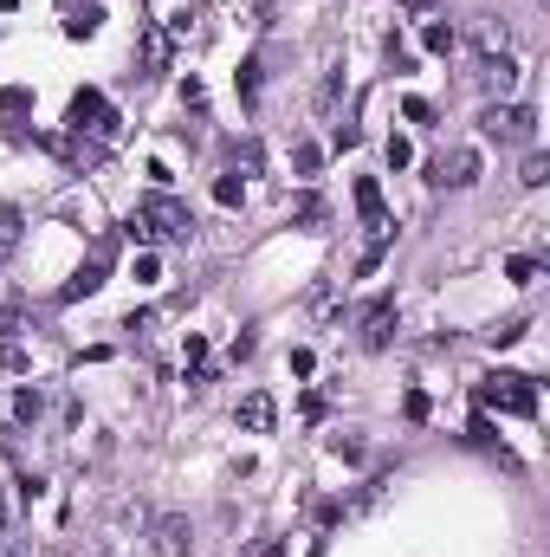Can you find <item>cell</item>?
Returning <instances> with one entry per match:
<instances>
[{"label": "cell", "mask_w": 550, "mask_h": 557, "mask_svg": "<svg viewBox=\"0 0 550 557\" xmlns=\"http://www.w3.org/2000/svg\"><path fill=\"white\" fill-rule=\"evenodd\" d=\"M169 65V33L162 26H143V78H156Z\"/></svg>", "instance_id": "cell-11"}, {"label": "cell", "mask_w": 550, "mask_h": 557, "mask_svg": "<svg viewBox=\"0 0 550 557\" xmlns=\"http://www.w3.org/2000/svg\"><path fill=\"white\" fill-rule=\"evenodd\" d=\"M240 98H246V104L259 98V59H246V65H240Z\"/></svg>", "instance_id": "cell-20"}, {"label": "cell", "mask_w": 550, "mask_h": 557, "mask_svg": "<svg viewBox=\"0 0 550 557\" xmlns=\"http://www.w3.org/2000/svg\"><path fill=\"white\" fill-rule=\"evenodd\" d=\"M104 273H110V240H98V253H91V260L78 266V279L65 285V298H91V292L104 285Z\"/></svg>", "instance_id": "cell-6"}, {"label": "cell", "mask_w": 550, "mask_h": 557, "mask_svg": "<svg viewBox=\"0 0 550 557\" xmlns=\"http://www.w3.org/2000/svg\"><path fill=\"white\" fill-rule=\"evenodd\" d=\"M98 20H104V13L85 7V13H72V20H65V33H72V39H91V33H98Z\"/></svg>", "instance_id": "cell-16"}, {"label": "cell", "mask_w": 550, "mask_h": 557, "mask_svg": "<svg viewBox=\"0 0 550 557\" xmlns=\"http://www.w3.org/2000/svg\"><path fill=\"white\" fill-rule=\"evenodd\" d=\"M272 421H279V402L266 396V389H253V396H240V428H253V434H266Z\"/></svg>", "instance_id": "cell-9"}, {"label": "cell", "mask_w": 550, "mask_h": 557, "mask_svg": "<svg viewBox=\"0 0 550 557\" xmlns=\"http://www.w3.org/2000/svg\"><path fill=\"white\" fill-rule=\"evenodd\" d=\"M518 182H525V188H544L550 182V156H544V149H531V156H525V175H518Z\"/></svg>", "instance_id": "cell-14"}, {"label": "cell", "mask_w": 550, "mask_h": 557, "mask_svg": "<svg viewBox=\"0 0 550 557\" xmlns=\"http://www.w3.org/2000/svg\"><path fill=\"white\" fill-rule=\"evenodd\" d=\"M395 331V298H376V305L363 311V350H382Z\"/></svg>", "instance_id": "cell-7"}, {"label": "cell", "mask_w": 550, "mask_h": 557, "mask_svg": "<svg viewBox=\"0 0 550 557\" xmlns=\"http://www.w3.org/2000/svg\"><path fill=\"white\" fill-rule=\"evenodd\" d=\"M240 195H246V188L233 182V175H220V182H214V201H220V208H240Z\"/></svg>", "instance_id": "cell-18"}, {"label": "cell", "mask_w": 550, "mask_h": 557, "mask_svg": "<svg viewBox=\"0 0 550 557\" xmlns=\"http://www.w3.org/2000/svg\"><path fill=\"white\" fill-rule=\"evenodd\" d=\"M473 402H479V409H499V415H538V383L499 370V376H486V383L473 389Z\"/></svg>", "instance_id": "cell-2"}, {"label": "cell", "mask_w": 550, "mask_h": 557, "mask_svg": "<svg viewBox=\"0 0 550 557\" xmlns=\"http://www.w3.org/2000/svg\"><path fill=\"white\" fill-rule=\"evenodd\" d=\"M26 111H33V91H0V117H7V124L26 117Z\"/></svg>", "instance_id": "cell-15"}, {"label": "cell", "mask_w": 550, "mask_h": 557, "mask_svg": "<svg viewBox=\"0 0 550 557\" xmlns=\"http://www.w3.org/2000/svg\"><path fill=\"white\" fill-rule=\"evenodd\" d=\"M20 234H26V214L13 208V201H0V266L13 260V247H20Z\"/></svg>", "instance_id": "cell-10"}, {"label": "cell", "mask_w": 550, "mask_h": 557, "mask_svg": "<svg viewBox=\"0 0 550 557\" xmlns=\"http://www.w3.org/2000/svg\"><path fill=\"white\" fill-rule=\"evenodd\" d=\"M0 532H7V512H0Z\"/></svg>", "instance_id": "cell-30"}, {"label": "cell", "mask_w": 550, "mask_h": 557, "mask_svg": "<svg viewBox=\"0 0 550 557\" xmlns=\"http://www.w3.org/2000/svg\"><path fill=\"white\" fill-rule=\"evenodd\" d=\"M479 130H486V137H499V143H538V111H531V104H486V111H479Z\"/></svg>", "instance_id": "cell-3"}, {"label": "cell", "mask_w": 550, "mask_h": 557, "mask_svg": "<svg viewBox=\"0 0 550 557\" xmlns=\"http://www.w3.org/2000/svg\"><path fill=\"white\" fill-rule=\"evenodd\" d=\"M0 447H13V434H7V421H0Z\"/></svg>", "instance_id": "cell-27"}, {"label": "cell", "mask_w": 550, "mask_h": 557, "mask_svg": "<svg viewBox=\"0 0 550 557\" xmlns=\"http://www.w3.org/2000/svg\"><path fill=\"white\" fill-rule=\"evenodd\" d=\"M505 279H512V285H531V279H538V260H525V253H518V260H505Z\"/></svg>", "instance_id": "cell-17"}, {"label": "cell", "mask_w": 550, "mask_h": 557, "mask_svg": "<svg viewBox=\"0 0 550 557\" xmlns=\"http://www.w3.org/2000/svg\"><path fill=\"white\" fill-rule=\"evenodd\" d=\"M402 111H408V124H434V104H428V98H408Z\"/></svg>", "instance_id": "cell-22"}, {"label": "cell", "mask_w": 550, "mask_h": 557, "mask_svg": "<svg viewBox=\"0 0 550 557\" xmlns=\"http://www.w3.org/2000/svg\"><path fill=\"white\" fill-rule=\"evenodd\" d=\"M259 557H285V545H279V538H272V545H266V551H259Z\"/></svg>", "instance_id": "cell-26"}, {"label": "cell", "mask_w": 550, "mask_h": 557, "mask_svg": "<svg viewBox=\"0 0 550 557\" xmlns=\"http://www.w3.org/2000/svg\"><path fill=\"white\" fill-rule=\"evenodd\" d=\"M13 421H39V396H33V389H20V396H13Z\"/></svg>", "instance_id": "cell-21"}, {"label": "cell", "mask_w": 550, "mask_h": 557, "mask_svg": "<svg viewBox=\"0 0 550 557\" xmlns=\"http://www.w3.org/2000/svg\"><path fill=\"white\" fill-rule=\"evenodd\" d=\"M0 557H26V551H20V545H13V551H0Z\"/></svg>", "instance_id": "cell-28"}, {"label": "cell", "mask_w": 550, "mask_h": 557, "mask_svg": "<svg viewBox=\"0 0 550 557\" xmlns=\"http://www.w3.org/2000/svg\"><path fill=\"white\" fill-rule=\"evenodd\" d=\"M421 46H428V52H440V59H447V52L460 46V33H453L447 20H428V26H421Z\"/></svg>", "instance_id": "cell-13"}, {"label": "cell", "mask_w": 550, "mask_h": 557, "mask_svg": "<svg viewBox=\"0 0 550 557\" xmlns=\"http://www.w3.org/2000/svg\"><path fill=\"white\" fill-rule=\"evenodd\" d=\"M518 337H525V318H505L499 331H492V344H518Z\"/></svg>", "instance_id": "cell-23"}, {"label": "cell", "mask_w": 550, "mask_h": 557, "mask_svg": "<svg viewBox=\"0 0 550 557\" xmlns=\"http://www.w3.org/2000/svg\"><path fill=\"white\" fill-rule=\"evenodd\" d=\"M428 182H440V188H473V182H479V156H473V149H453V156L434 162Z\"/></svg>", "instance_id": "cell-5"}, {"label": "cell", "mask_w": 550, "mask_h": 557, "mask_svg": "<svg viewBox=\"0 0 550 557\" xmlns=\"http://www.w3.org/2000/svg\"><path fill=\"white\" fill-rule=\"evenodd\" d=\"M292 214H298L305 227H318V221H324V201H318V195H298V208H292Z\"/></svg>", "instance_id": "cell-19"}, {"label": "cell", "mask_w": 550, "mask_h": 557, "mask_svg": "<svg viewBox=\"0 0 550 557\" xmlns=\"http://www.w3.org/2000/svg\"><path fill=\"white\" fill-rule=\"evenodd\" d=\"M188 234H195V214H188V201H175V195H149L143 208H136V221H130L136 247H149V240H188Z\"/></svg>", "instance_id": "cell-1"}, {"label": "cell", "mask_w": 550, "mask_h": 557, "mask_svg": "<svg viewBox=\"0 0 550 557\" xmlns=\"http://www.w3.org/2000/svg\"><path fill=\"white\" fill-rule=\"evenodd\" d=\"M156 557H188V519L182 512H162L156 519Z\"/></svg>", "instance_id": "cell-8"}, {"label": "cell", "mask_w": 550, "mask_h": 557, "mask_svg": "<svg viewBox=\"0 0 550 557\" xmlns=\"http://www.w3.org/2000/svg\"><path fill=\"white\" fill-rule=\"evenodd\" d=\"M479 78H486L492 91H512V85H518V65L499 52V59H479Z\"/></svg>", "instance_id": "cell-12"}, {"label": "cell", "mask_w": 550, "mask_h": 557, "mask_svg": "<svg viewBox=\"0 0 550 557\" xmlns=\"http://www.w3.org/2000/svg\"><path fill=\"white\" fill-rule=\"evenodd\" d=\"M408 162H415V149H408L402 137H389V169H408Z\"/></svg>", "instance_id": "cell-25"}, {"label": "cell", "mask_w": 550, "mask_h": 557, "mask_svg": "<svg viewBox=\"0 0 550 557\" xmlns=\"http://www.w3.org/2000/svg\"><path fill=\"white\" fill-rule=\"evenodd\" d=\"M292 162H298V175H318V162H324V156H318L311 143H298V156H292Z\"/></svg>", "instance_id": "cell-24"}, {"label": "cell", "mask_w": 550, "mask_h": 557, "mask_svg": "<svg viewBox=\"0 0 550 557\" xmlns=\"http://www.w3.org/2000/svg\"><path fill=\"white\" fill-rule=\"evenodd\" d=\"M65 124H72V137H117V111H110L104 91H78Z\"/></svg>", "instance_id": "cell-4"}, {"label": "cell", "mask_w": 550, "mask_h": 557, "mask_svg": "<svg viewBox=\"0 0 550 557\" xmlns=\"http://www.w3.org/2000/svg\"><path fill=\"white\" fill-rule=\"evenodd\" d=\"M408 7H428V0H408Z\"/></svg>", "instance_id": "cell-29"}]
</instances>
